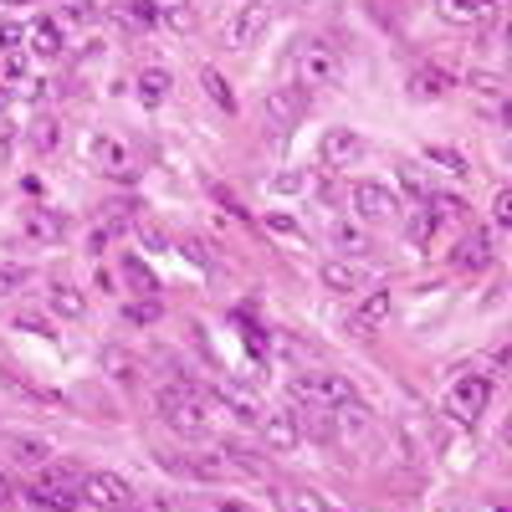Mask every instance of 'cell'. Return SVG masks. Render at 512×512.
I'll list each match as a JSON object with an SVG mask.
<instances>
[{
  "label": "cell",
  "mask_w": 512,
  "mask_h": 512,
  "mask_svg": "<svg viewBox=\"0 0 512 512\" xmlns=\"http://www.w3.org/2000/svg\"><path fill=\"white\" fill-rule=\"evenodd\" d=\"M338 72H344V57H338L333 41L308 36V41H297V47H292V82H297L303 93H323V88H333Z\"/></svg>",
  "instance_id": "6da1fadb"
},
{
  "label": "cell",
  "mask_w": 512,
  "mask_h": 512,
  "mask_svg": "<svg viewBox=\"0 0 512 512\" xmlns=\"http://www.w3.org/2000/svg\"><path fill=\"white\" fill-rule=\"evenodd\" d=\"M159 415H164L169 431L185 436V441H200L210 431V405H205V395L195 390V384H164L159 390Z\"/></svg>",
  "instance_id": "7a4b0ae2"
},
{
  "label": "cell",
  "mask_w": 512,
  "mask_h": 512,
  "mask_svg": "<svg viewBox=\"0 0 512 512\" xmlns=\"http://www.w3.org/2000/svg\"><path fill=\"white\" fill-rule=\"evenodd\" d=\"M77 482H82L77 466H67V461H57V456H52L47 466H41V477L26 487V502H31V507H41V512H77V507H82Z\"/></svg>",
  "instance_id": "3957f363"
},
{
  "label": "cell",
  "mask_w": 512,
  "mask_h": 512,
  "mask_svg": "<svg viewBox=\"0 0 512 512\" xmlns=\"http://www.w3.org/2000/svg\"><path fill=\"white\" fill-rule=\"evenodd\" d=\"M487 405H492V374L487 369H456L451 384H446V415L472 431L487 415Z\"/></svg>",
  "instance_id": "277c9868"
},
{
  "label": "cell",
  "mask_w": 512,
  "mask_h": 512,
  "mask_svg": "<svg viewBox=\"0 0 512 512\" xmlns=\"http://www.w3.org/2000/svg\"><path fill=\"white\" fill-rule=\"evenodd\" d=\"M292 395L303 400V405H313V410H344V405H354V384L344 379V374H333V369H303L292 379Z\"/></svg>",
  "instance_id": "5b68a950"
},
{
  "label": "cell",
  "mask_w": 512,
  "mask_h": 512,
  "mask_svg": "<svg viewBox=\"0 0 512 512\" xmlns=\"http://www.w3.org/2000/svg\"><path fill=\"white\" fill-rule=\"evenodd\" d=\"M267 26H272V0H241L221 26V41L231 52H251L256 41L267 36Z\"/></svg>",
  "instance_id": "8992f818"
},
{
  "label": "cell",
  "mask_w": 512,
  "mask_h": 512,
  "mask_svg": "<svg viewBox=\"0 0 512 512\" xmlns=\"http://www.w3.org/2000/svg\"><path fill=\"white\" fill-rule=\"evenodd\" d=\"M88 159L103 169L108 180H134L139 175V154H134V144H128L118 128H98V134L88 139Z\"/></svg>",
  "instance_id": "52a82bcc"
},
{
  "label": "cell",
  "mask_w": 512,
  "mask_h": 512,
  "mask_svg": "<svg viewBox=\"0 0 512 512\" xmlns=\"http://www.w3.org/2000/svg\"><path fill=\"white\" fill-rule=\"evenodd\" d=\"M77 492H82V502H93V507H103V512H128V507H139V492L128 487L118 472H82Z\"/></svg>",
  "instance_id": "ba28073f"
},
{
  "label": "cell",
  "mask_w": 512,
  "mask_h": 512,
  "mask_svg": "<svg viewBox=\"0 0 512 512\" xmlns=\"http://www.w3.org/2000/svg\"><path fill=\"white\" fill-rule=\"evenodd\" d=\"M390 313H395V292L390 287H364L354 297V308H349V333L354 338H374L384 323H390Z\"/></svg>",
  "instance_id": "9c48e42d"
},
{
  "label": "cell",
  "mask_w": 512,
  "mask_h": 512,
  "mask_svg": "<svg viewBox=\"0 0 512 512\" xmlns=\"http://www.w3.org/2000/svg\"><path fill=\"white\" fill-rule=\"evenodd\" d=\"M349 200H354V216H359L364 226H390V221H400V195H395L390 185L359 180V185L349 190Z\"/></svg>",
  "instance_id": "30bf717a"
},
{
  "label": "cell",
  "mask_w": 512,
  "mask_h": 512,
  "mask_svg": "<svg viewBox=\"0 0 512 512\" xmlns=\"http://www.w3.org/2000/svg\"><path fill=\"white\" fill-rule=\"evenodd\" d=\"M318 282L338 297H359L364 287H374V272L359 267V262H344V256H328V262L318 267Z\"/></svg>",
  "instance_id": "8fae6325"
},
{
  "label": "cell",
  "mask_w": 512,
  "mask_h": 512,
  "mask_svg": "<svg viewBox=\"0 0 512 512\" xmlns=\"http://www.w3.org/2000/svg\"><path fill=\"white\" fill-rule=\"evenodd\" d=\"M487 267H492V236L477 226V231H466V236L451 246V272L477 277V272H487Z\"/></svg>",
  "instance_id": "7c38bea8"
},
{
  "label": "cell",
  "mask_w": 512,
  "mask_h": 512,
  "mask_svg": "<svg viewBox=\"0 0 512 512\" xmlns=\"http://www.w3.org/2000/svg\"><path fill=\"white\" fill-rule=\"evenodd\" d=\"M318 159L328 169H349V164L364 159V139L354 134V128H328V134L318 139Z\"/></svg>",
  "instance_id": "4fadbf2b"
},
{
  "label": "cell",
  "mask_w": 512,
  "mask_h": 512,
  "mask_svg": "<svg viewBox=\"0 0 512 512\" xmlns=\"http://www.w3.org/2000/svg\"><path fill=\"white\" fill-rule=\"evenodd\" d=\"M436 11L451 21V26H472V31H482V26H497V0H436Z\"/></svg>",
  "instance_id": "5bb4252c"
},
{
  "label": "cell",
  "mask_w": 512,
  "mask_h": 512,
  "mask_svg": "<svg viewBox=\"0 0 512 512\" xmlns=\"http://www.w3.org/2000/svg\"><path fill=\"white\" fill-rule=\"evenodd\" d=\"M303 113H308V93L297 88V82H282V88L267 93V118H272L277 128H292Z\"/></svg>",
  "instance_id": "9a60e30c"
},
{
  "label": "cell",
  "mask_w": 512,
  "mask_h": 512,
  "mask_svg": "<svg viewBox=\"0 0 512 512\" xmlns=\"http://www.w3.org/2000/svg\"><path fill=\"white\" fill-rule=\"evenodd\" d=\"M256 431L267 436V446H272V451H297V446H303V431H297L292 410H262Z\"/></svg>",
  "instance_id": "2e32d148"
},
{
  "label": "cell",
  "mask_w": 512,
  "mask_h": 512,
  "mask_svg": "<svg viewBox=\"0 0 512 512\" xmlns=\"http://www.w3.org/2000/svg\"><path fill=\"white\" fill-rule=\"evenodd\" d=\"M216 405L226 410V420H241V425H256V420H262V405H256V395L241 390L236 379H221V384H216Z\"/></svg>",
  "instance_id": "e0dca14e"
},
{
  "label": "cell",
  "mask_w": 512,
  "mask_h": 512,
  "mask_svg": "<svg viewBox=\"0 0 512 512\" xmlns=\"http://www.w3.org/2000/svg\"><path fill=\"white\" fill-rule=\"evenodd\" d=\"M47 308H52V318H62V323H82V318H88V297H82L72 282H52V287H47Z\"/></svg>",
  "instance_id": "ac0fdd59"
},
{
  "label": "cell",
  "mask_w": 512,
  "mask_h": 512,
  "mask_svg": "<svg viewBox=\"0 0 512 512\" xmlns=\"http://www.w3.org/2000/svg\"><path fill=\"white\" fill-rule=\"evenodd\" d=\"M21 231L31 236V241H41V246H52V241H62L67 236V216H57V210H26L21 216Z\"/></svg>",
  "instance_id": "d6986e66"
},
{
  "label": "cell",
  "mask_w": 512,
  "mask_h": 512,
  "mask_svg": "<svg viewBox=\"0 0 512 512\" xmlns=\"http://www.w3.org/2000/svg\"><path fill=\"white\" fill-rule=\"evenodd\" d=\"M26 47H31L36 57H62V26H57L52 16H36V21L26 26Z\"/></svg>",
  "instance_id": "ffe728a7"
},
{
  "label": "cell",
  "mask_w": 512,
  "mask_h": 512,
  "mask_svg": "<svg viewBox=\"0 0 512 512\" xmlns=\"http://www.w3.org/2000/svg\"><path fill=\"white\" fill-rule=\"evenodd\" d=\"M405 88H410V98H446L451 93V72L446 67H415Z\"/></svg>",
  "instance_id": "44dd1931"
},
{
  "label": "cell",
  "mask_w": 512,
  "mask_h": 512,
  "mask_svg": "<svg viewBox=\"0 0 512 512\" xmlns=\"http://www.w3.org/2000/svg\"><path fill=\"white\" fill-rule=\"evenodd\" d=\"M436 231H441L436 205H431V200H420V205H415V216L405 221V236H410L415 246H431V241H436Z\"/></svg>",
  "instance_id": "7402d4cb"
},
{
  "label": "cell",
  "mask_w": 512,
  "mask_h": 512,
  "mask_svg": "<svg viewBox=\"0 0 512 512\" xmlns=\"http://www.w3.org/2000/svg\"><path fill=\"white\" fill-rule=\"evenodd\" d=\"M169 82H175V77H169L164 67H144L139 82H134V88H139V103H144V108H159V103L169 98Z\"/></svg>",
  "instance_id": "603a6c76"
},
{
  "label": "cell",
  "mask_w": 512,
  "mask_h": 512,
  "mask_svg": "<svg viewBox=\"0 0 512 512\" xmlns=\"http://www.w3.org/2000/svg\"><path fill=\"white\" fill-rule=\"evenodd\" d=\"M328 241H333L338 251H354V256H364V251H369L364 226H354V221H344V216H333V221H328Z\"/></svg>",
  "instance_id": "cb8c5ba5"
},
{
  "label": "cell",
  "mask_w": 512,
  "mask_h": 512,
  "mask_svg": "<svg viewBox=\"0 0 512 512\" xmlns=\"http://www.w3.org/2000/svg\"><path fill=\"white\" fill-rule=\"evenodd\" d=\"M6 451H11V461H21V466H47V461H52V446L41 441V436H11Z\"/></svg>",
  "instance_id": "d4e9b609"
},
{
  "label": "cell",
  "mask_w": 512,
  "mask_h": 512,
  "mask_svg": "<svg viewBox=\"0 0 512 512\" xmlns=\"http://www.w3.org/2000/svg\"><path fill=\"white\" fill-rule=\"evenodd\" d=\"M272 497H277V512H328V502L308 487H277Z\"/></svg>",
  "instance_id": "484cf974"
},
{
  "label": "cell",
  "mask_w": 512,
  "mask_h": 512,
  "mask_svg": "<svg viewBox=\"0 0 512 512\" xmlns=\"http://www.w3.org/2000/svg\"><path fill=\"white\" fill-rule=\"evenodd\" d=\"M200 88H205V98L216 103L221 113H236V93H231V82L216 67H200Z\"/></svg>",
  "instance_id": "4316f807"
},
{
  "label": "cell",
  "mask_w": 512,
  "mask_h": 512,
  "mask_svg": "<svg viewBox=\"0 0 512 512\" xmlns=\"http://www.w3.org/2000/svg\"><path fill=\"white\" fill-rule=\"evenodd\" d=\"M123 277H128V287H134L139 297H159V277L139 262V256H123Z\"/></svg>",
  "instance_id": "83f0119b"
},
{
  "label": "cell",
  "mask_w": 512,
  "mask_h": 512,
  "mask_svg": "<svg viewBox=\"0 0 512 512\" xmlns=\"http://www.w3.org/2000/svg\"><path fill=\"white\" fill-rule=\"evenodd\" d=\"M57 144H62V128H57V118H52V113H41V118L31 123V149H36V154H52Z\"/></svg>",
  "instance_id": "f1b7e54d"
},
{
  "label": "cell",
  "mask_w": 512,
  "mask_h": 512,
  "mask_svg": "<svg viewBox=\"0 0 512 512\" xmlns=\"http://www.w3.org/2000/svg\"><path fill=\"white\" fill-rule=\"evenodd\" d=\"M425 159H431V164H441V169H451L456 180H466V175H472V164H466V154H456V149H446V144H431V149H425Z\"/></svg>",
  "instance_id": "f546056e"
},
{
  "label": "cell",
  "mask_w": 512,
  "mask_h": 512,
  "mask_svg": "<svg viewBox=\"0 0 512 512\" xmlns=\"http://www.w3.org/2000/svg\"><path fill=\"white\" fill-rule=\"evenodd\" d=\"M466 82H472V93H482L487 103H502V98H507V82H502V77H492V72H472Z\"/></svg>",
  "instance_id": "4dcf8cb0"
},
{
  "label": "cell",
  "mask_w": 512,
  "mask_h": 512,
  "mask_svg": "<svg viewBox=\"0 0 512 512\" xmlns=\"http://www.w3.org/2000/svg\"><path fill=\"white\" fill-rule=\"evenodd\" d=\"M26 287V267H16V262H0V303L6 297H16Z\"/></svg>",
  "instance_id": "1f68e13d"
},
{
  "label": "cell",
  "mask_w": 512,
  "mask_h": 512,
  "mask_svg": "<svg viewBox=\"0 0 512 512\" xmlns=\"http://www.w3.org/2000/svg\"><path fill=\"white\" fill-rule=\"evenodd\" d=\"M123 313H128V323H159L164 303H159V297H149V303H128Z\"/></svg>",
  "instance_id": "d6a6232c"
},
{
  "label": "cell",
  "mask_w": 512,
  "mask_h": 512,
  "mask_svg": "<svg viewBox=\"0 0 512 512\" xmlns=\"http://www.w3.org/2000/svg\"><path fill=\"white\" fill-rule=\"evenodd\" d=\"M492 231H512V195L507 190H497V200H492Z\"/></svg>",
  "instance_id": "836d02e7"
},
{
  "label": "cell",
  "mask_w": 512,
  "mask_h": 512,
  "mask_svg": "<svg viewBox=\"0 0 512 512\" xmlns=\"http://www.w3.org/2000/svg\"><path fill=\"white\" fill-rule=\"evenodd\" d=\"M159 21H169V26H190V6H185V0H164V6H159Z\"/></svg>",
  "instance_id": "e575fe53"
},
{
  "label": "cell",
  "mask_w": 512,
  "mask_h": 512,
  "mask_svg": "<svg viewBox=\"0 0 512 512\" xmlns=\"http://www.w3.org/2000/svg\"><path fill=\"white\" fill-rule=\"evenodd\" d=\"M180 251L190 256V262H195V267H210V262H216V256H210V246H205L200 236H185V241H180Z\"/></svg>",
  "instance_id": "d590c367"
},
{
  "label": "cell",
  "mask_w": 512,
  "mask_h": 512,
  "mask_svg": "<svg viewBox=\"0 0 512 512\" xmlns=\"http://www.w3.org/2000/svg\"><path fill=\"white\" fill-rule=\"evenodd\" d=\"M128 16H134L139 26H159V6H154V0H128Z\"/></svg>",
  "instance_id": "8d00e7d4"
},
{
  "label": "cell",
  "mask_w": 512,
  "mask_h": 512,
  "mask_svg": "<svg viewBox=\"0 0 512 512\" xmlns=\"http://www.w3.org/2000/svg\"><path fill=\"white\" fill-rule=\"evenodd\" d=\"M400 185H405L415 200H425V195H431V185H425V180H420V169H410V164H400Z\"/></svg>",
  "instance_id": "74e56055"
},
{
  "label": "cell",
  "mask_w": 512,
  "mask_h": 512,
  "mask_svg": "<svg viewBox=\"0 0 512 512\" xmlns=\"http://www.w3.org/2000/svg\"><path fill=\"white\" fill-rule=\"evenodd\" d=\"M267 231H277V236H287V241L303 236V226H297L292 216H282V210H277V216H267Z\"/></svg>",
  "instance_id": "f35d334b"
},
{
  "label": "cell",
  "mask_w": 512,
  "mask_h": 512,
  "mask_svg": "<svg viewBox=\"0 0 512 512\" xmlns=\"http://www.w3.org/2000/svg\"><path fill=\"white\" fill-rule=\"evenodd\" d=\"M210 512H262V507L246 502V497H216V502H210Z\"/></svg>",
  "instance_id": "ab89813d"
},
{
  "label": "cell",
  "mask_w": 512,
  "mask_h": 512,
  "mask_svg": "<svg viewBox=\"0 0 512 512\" xmlns=\"http://www.w3.org/2000/svg\"><path fill=\"white\" fill-rule=\"evenodd\" d=\"M21 41H26V31H21L16 21H6V26H0V52H16Z\"/></svg>",
  "instance_id": "60d3db41"
},
{
  "label": "cell",
  "mask_w": 512,
  "mask_h": 512,
  "mask_svg": "<svg viewBox=\"0 0 512 512\" xmlns=\"http://www.w3.org/2000/svg\"><path fill=\"white\" fill-rule=\"evenodd\" d=\"M303 185H308V180H303V169H282V180H277V190H282V195H297Z\"/></svg>",
  "instance_id": "b9f144b4"
},
{
  "label": "cell",
  "mask_w": 512,
  "mask_h": 512,
  "mask_svg": "<svg viewBox=\"0 0 512 512\" xmlns=\"http://www.w3.org/2000/svg\"><path fill=\"white\" fill-rule=\"evenodd\" d=\"M67 16H72V21H88L93 11H88V0H67Z\"/></svg>",
  "instance_id": "7bdbcfd3"
},
{
  "label": "cell",
  "mask_w": 512,
  "mask_h": 512,
  "mask_svg": "<svg viewBox=\"0 0 512 512\" xmlns=\"http://www.w3.org/2000/svg\"><path fill=\"white\" fill-rule=\"evenodd\" d=\"M11 502H16V487H11L6 472H0V507H11Z\"/></svg>",
  "instance_id": "ee69618b"
},
{
  "label": "cell",
  "mask_w": 512,
  "mask_h": 512,
  "mask_svg": "<svg viewBox=\"0 0 512 512\" xmlns=\"http://www.w3.org/2000/svg\"><path fill=\"white\" fill-rule=\"evenodd\" d=\"M6 108H11V93H6V88H0V113H6Z\"/></svg>",
  "instance_id": "f6af8a7d"
},
{
  "label": "cell",
  "mask_w": 512,
  "mask_h": 512,
  "mask_svg": "<svg viewBox=\"0 0 512 512\" xmlns=\"http://www.w3.org/2000/svg\"><path fill=\"white\" fill-rule=\"evenodd\" d=\"M0 6H31V0H0Z\"/></svg>",
  "instance_id": "bcb514c9"
},
{
  "label": "cell",
  "mask_w": 512,
  "mask_h": 512,
  "mask_svg": "<svg viewBox=\"0 0 512 512\" xmlns=\"http://www.w3.org/2000/svg\"><path fill=\"white\" fill-rule=\"evenodd\" d=\"M272 6H292V0H272Z\"/></svg>",
  "instance_id": "7dc6e473"
}]
</instances>
